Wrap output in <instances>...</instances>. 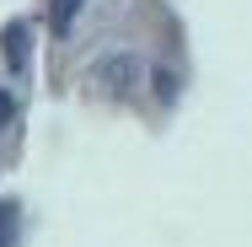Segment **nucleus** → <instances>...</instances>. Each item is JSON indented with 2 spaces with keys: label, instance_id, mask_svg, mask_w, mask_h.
<instances>
[{
  "label": "nucleus",
  "instance_id": "obj_1",
  "mask_svg": "<svg viewBox=\"0 0 252 247\" xmlns=\"http://www.w3.org/2000/svg\"><path fill=\"white\" fill-rule=\"evenodd\" d=\"M22 38H27V27H22V22H5L0 43H5V65H11V70H27V49H22Z\"/></svg>",
  "mask_w": 252,
  "mask_h": 247
},
{
  "label": "nucleus",
  "instance_id": "obj_2",
  "mask_svg": "<svg viewBox=\"0 0 252 247\" xmlns=\"http://www.w3.org/2000/svg\"><path fill=\"white\" fill-rule=\"evenodd\" d=\"M86 0H54L49 5V27H54V38H70V27H75V11H81Z\"/></svg>",
  "mask_w": 252,
  "mask_h": 247
},
{
  "label": "nucleus",
  "instance_id": "obj_3",
  "mask_svg": "<svg viewBox=\"0 0 252 247\" xmlns=\"http://www.w3.org/2000/svg\"><path fill=\"white\" fill-rule=\"evenodd\" d=\"M11 220H16V210L0 204V247H11Z\"/></svg>",
  "mask_w": 252,
  "mask_h": 247
},
{
  "label": "nucleus",
  "instance_id": "obj_4",
  "mask_svg": "<svg viewBox=\"0 0 252 247\" xmlns=\"http://www.w3.org/2000/svg\"><path fill=\"white\" fill-rule=\"evenodd\" d=\"M11 113H16V102L5 97V92H0V124H11Z\"/></svg>",
  "mask_w": 252,
  "mask_h": 247
}]
</instances>
